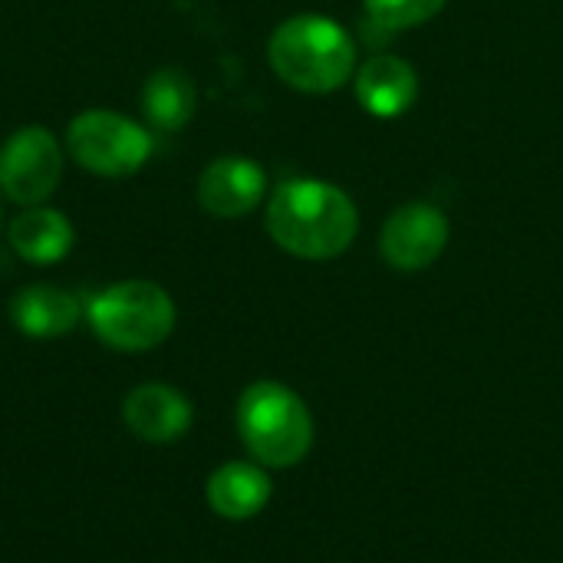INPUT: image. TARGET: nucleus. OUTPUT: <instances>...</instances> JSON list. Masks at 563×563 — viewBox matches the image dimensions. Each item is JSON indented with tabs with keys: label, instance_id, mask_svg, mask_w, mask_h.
Listing matches in <instances>:
<instances>
[{
	"label": "nucleus",
	"instance_id": "obj_1",
	"mask_svg": "<svg viewBox=\"0 0 563 563\" xmlns=\"http://www.w3.org/2000/svg\"><path fill=\"white\" fill-rule=\"evenodd\" d=\"M356 205L330 181L290 178L267 205V234L303 261L340 257L356 238Z\"/></svg>",
	"mask_w": 563,
	"mask_h": 563
},
{
	"label": "nucleus",
	"instance_id": "obj_2",
	"mask_svg": "<svg viewBox=\"0 0 563 563\" xmlns=\"http://www.w3.org/2000/svg\"><path fill=\"white\" fill-rule=\"evenodd\" d=\"M267 59L287 86L320 96L340 89L353 76L356 49L350 33L336 20L303 13L284 20L274 30L267 43Z\"/></svg>",
	"mask_w": 563,
	"mask_h": 563
},
{
	"label": "nucleus",
	"instance_id": "obj_3",
	"mask_svg": "<svg viewBox=\"0 0 563 563\" xmlns=\"http://www.w3.org/2000/svg\"><path fill=\"white\" fill-rule=\"evenodd\" d=\"M238 432L251 459L264 468H294L313 449L307 402L284 383H251L238 399Z\"/></svg>",
	"mask_w": 563,
	"mask_h": 563
},
{
	"label": "nucleus",
	"instance_id": "obj_4",
	"mask_svg": "<svg viewBox=\"0 0 563 563\" xmlns=\"http://www.w3.org/2000/svg\"><path fill=\"white\" fill-rule=\"evenodd\" d=\"M92 333L122 353H145L165 343L175 330V303L152 280H119L89 300Z\"/></svg>",
	"mask_w": 563,
	"mask_h": 563
},
{
	"label": "nucleus",
	"instance_id": "obj_5",
	"mask_svg": "<svg viewBox=\"0 0 563 563\" xmlns=\"http://www.w3.org/2000/svg\"><path fill=\"white\" fill-rule=\"evenodd\" d=\"M66 152L92 175L129 178L152 155V132L112 109H86L66 129Z\"/></svg>",
	"mask_w": 563,
	"mask_h": 563
},
{
	"label": "nucleus",
	"instance_id": "obj_6",
	"mask_svg": "<svg viewBox=\"0 0 563 563\" xmlns=\"http://www.w3.org/2000/svg\"><path fill=\"white\" fill-rule=\"evenodd\" d=\"M63 178V148L43 125H23L0 145V191L23 205H43Z\"/></svg>",
	"mask_w": 563,
	"mask_h": 563
},
{
	"label": "nucleus",
	"instance_id": "obj_7",
	"mask_svg": "<svg viewBox=\"0 0 563 563\" xmlns=\"http://www.w3.org/2000/svg\"><path fill=\"white\" fill-rule=\"evenodd\" d=\"M449 244V218L435 205H402L389 214L379 247L396 271H426Z\"/></svg>",
	"mask_w": 563,
	"mask_h": 563
},
{
	"label": "nucleus",
	"instance_id": "obj_8",
	"mask_svg": "<svg viewBox=\"0 0 563 563\" xmlns=\"http://www.w3.org/2000/svg\"><path fill=\"white\" fill-rule=\"evenodd\" d=\"M264 188L267 175L257 162L244 155H221L198 178V205L214 218H244L261 205Z\"/></svg>",
	"mask_w": 563,
	"mask_h": 563
},
{
	"label": "nucleus",
	"instance_id": "obj_9",
	"mask_svg": "<svg viewBox=\"0 0 563 563\" xmlns=\"http://www.w3.org/2000/svg\"><path fill=\"white\" fill-rule=\"evenodd\" d=\"M122 419L142 442L165 445L191 429V402L165 383H142L125 396Z\"/></svg>",
	"mask_w": 563,
	"mask_h": 563
},
{
	"label": "nucleus",
	"instance_id": "obj_10",
	"mask_svg": "<svg viewBox=\"0 0 563 563\" xmlns=\"http://www.w3.org/2000/svg\"><path fill=\"white\" fill-rule=\"evenodd\" d=\"M419 96L416 69L389 53H376L356 73V99L376 119H396L412 109Z\"/></svg>",
	"mask_w": 563,
	"mask_h": 563
},
{
	"label": "nucleus",
	"instance_id": "obj_11",
	"mask_svg": "<svg viewBox=\"0 0 563 563\" xmlns=\"http://www.w3.org/2000/svg\"><path fill=\"white\" fill-rule=\"evenodd\" d=\"M73 241H76L73 221L63 211L46 208V205H33V208L20 211L10 224L13 254L36 267L63 261L73 251Z\"/></svg>",
	"mask_w": 563,
	"mask_h": 563
},
{
	"label": "nucleus",
	"instance_id": "obj_12",
	"mask_svg": "<svg viewBox=\"0 0 563 563\" xmlns=\"http://www.w3.org/2000/svg\"><path fill=\"white\" fill-rule=\"evenodd\" d=\"M10 320L23 336L33 340L66 336L79 323V300L63 287L33 284L10 300Z\"/></svg>",
	"mask_w": 563,
	"mask_h": 563
},
{
	"label": "nucleus",
	"instance_id": "obj_13",
	"mask_svg": "<svg viewBox=\"0 0 563 563\" xmlns=\"http://www.w3.org/2000/svg\"><path fill=\"white\" fill-rule=\"evenodd\" d=\"M271 501V478L261 465L228 462L208 478V505L224 521H247Z\"/></svg>",
	"mask_w": 563,
	"mask_h": 563
},
{
	"label": "nucleus",
	"instance_id": "obj_14",
	"mask_svg": "<svg viewBox=\"0 0 563 563\" xmlns=\"http://www.w3.org/2000/svg\"><path fill=\"white\" fill-rule=\"evenodd\" d=\"M195 109H198V89H195L188 73H181L175 66H165V69H155L145 79L142 112H145V122L152 129L178 132L181 125L191 122Z\"/></svg>",
	"mask_w": 563,
	"mask_h": 563
},
{
	"label": "nucleus",
	"instance_id": "obj_15",
	"mask_svg": "<svg viewBox=\"0 0 563 563\" xmlns=\"http://www.w3.org/2000/svg\"><path fill=\"white\" fill-rule=\"evenodd\" d=\"M442 7L445 0H366V20L369 26L396 33V30L432 20Z\"/></svg>",
	"mask_w": 563,
	"mask_h": 563
}]
</instances>
